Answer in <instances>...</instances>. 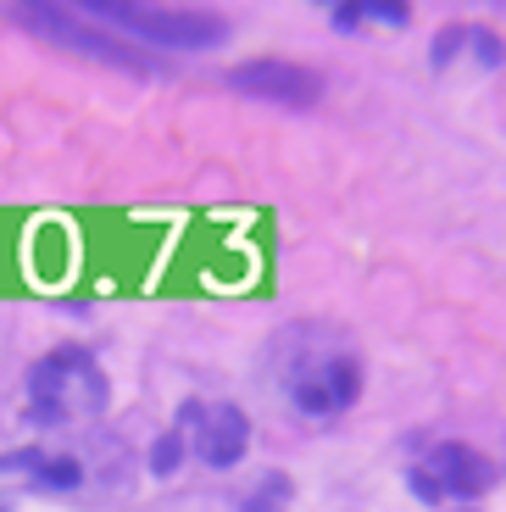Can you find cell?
Listing matches in <instances>:
<instances>
[{
	"instance_id": "cell-1",
	"label": "cell",
	"mask_w": 506,
	"mask_h": 512,
	"mask_svg": "<svg viewBox=\"0 0 506 512\" xmlns=\"http://www.w3.org/2000/svg\"><path fill=\"white\" fill-rule=\"evenodd\" d=\"M23 418L34 429H73V423H95L112 401V384H106V368L89 357L84 346H56L28 368L23 384Z\"/></svg>"
},
{
	"instance_id": "cell-2",
	"label": "cell",
	"mask_w": 506,
	"mask_h": 512,
	"mask_svg": "<svg viewBox=\"0 0 506 512\" xmlns=\"http://www.w3.org/2000/svg\"><path fill=\"white\" fill-rule=\"evenodd\" d=\"M73 12L106 23L112 34L151 45V51H217L228 39V23L212 12L167 6V0H67Z\"/></svg>"
},
{
	"instance_id": "cell-3",
	"label": "cell",
	"mask_w": 506,
	"mask_h": 512,
	"mask_svg": "<svg viewBox=\"0 0 506 512\" xmlns=\"http://www.w3.org/2000/svg\"><path fill=\"white\" fill-rule=\"evenodd\" d=\"M17 6H23V17L39 28V34L56 39V45H67V51L95 56V62L123 67V73H156V62L134 45V39H123V34H112L106 23H95V17L73 12L67 0H17Z\"/></svg>"
},
{
	"instance_id": "cell-4",
	"label": "cell",
	"mask_w": 506,
	"mask_h": 512,
	"mask_svg": "<svg viewBox=\"0 0 506 512\" xmlns=\"http://www.w3.org/2000/svg\"><path fill=\"white\" fill-rule=\"evenodd\" d=\"M362 396V362L351 351H323V357L301 362L290 373V407L312 423H329V418H345Z\"/></svg>"
},
{
	"instance_id": "cell-5",
	"label": "cell",
	"mask_w": 506,
	"mask_h": 512,
	"mask_svg": "<svg viewBox=\"0 0 506 512\" xmlns=\"http://www.w3.org/2000/svg\"><path fill=\"white\" fill-rule=\"evenodd\" d=\"M495 485V468L484 451L462 446V440H445L429 451V462L412 468V490L423 501H479Z\"/></svg>"
},
{
	"instance_id": "cell-6",
	"label": "cell",
	"mask_w": 506,
	"mask_h": 512,
	"mask_svg": "<svg viewBox=\"0 0 506 512\" xmlns=\"http://www.w3.org/2000/svg\"><path fill=\"white\" fill-rule=\"evenodd\" d=\"M228 90L245 95V101H267V106H284V112H306L317 106L323 95V78L301 62H279V56H267V62H240L228 73Z\"/></svg>"
},
{
	"instance_id": "cell-7",
	"label": "cell",
	"mask_w": 506,
	"mask_h": 512,
	"mask_svg": "<svg viewBox=\"0 0 506 512\" xmlns=\"http://www.w3.org/2000/svg\"><path fill=\"white\" fill-rule=\"evenodd\" d=\"M190 435H195V457H201L206 468H217V474H228V468H240L245 451H251V418H245L234 401H223V407L201 412V423H195Z\"/></svg>"
},
{
	"instance_id": "cell-8",
	"label": "cell",
	"mask_w": 506,
	"mask_h": 512,
	"mask_svg": "<svg viewBox=\"0 0 506 512\" xmlns=\"http://www.w3.org/2000/svg\"><path fill=\"white\" fill-rule=\"evenodd\" d=\"M0 474H28L34 490H78L84 485V462L78 457H45L39 446H28V451H6V457H0Z\"/></svg>"
},
{
	"instance_id": "cell-9",
	"label": "cell",
	"mask_w": 506,
	"mask_h": 512,
	"mask_svg": "<svg viewBox=\"0 0 506 512\" xmlns=\"http://www.w3.org/2000/svg\"><path fill=\"white\" fill-rule=\"evenodd\" d=\"M367 17H379V23H406L412 6H406V0H340V6H334V28H340V34L362 28Z\"/></svg>"
},
{
	"instance_id": "cell-10",
	"label": "cell",
	"mask_w": 506,
	"mask_h": 512,
	"mask_svg": "<svg viewBox=\"0 0 506 512\" xmlns=\"http://www.w3.org/2000/svg\"><path fill=\"white\" fill-rule=\"evenodd\" d=\"M184 457H190V429H167V435L151 446V474L173 479L178 468H184Z\"/></svg>"
},
{
	"instance_id": "cell-11",
	"label": "cell",
	"mask_w": 506,
	"mask_h": 512,
	"mask_svg": "<svg viewBox=\"0 0 506 512\" xmlns=\"http://www.w3.org/2000/svg\"><path fill=\"white\" fill-rule=\"evenodd\" d=\"M462 45H468V28H451V34H440V39H434V51H429V56H434V67H451Z\"/></svg>"
},
{
	"instance_id": "cell-12",
	"label": "cell",
	"mask_w": 506,
	"mask_h": 512,
	"mask_svg": "<svg viewBox=\"0 0 506 512\" xmlns=\"http://www.w3.org/2000/svg\"><path fill=\"white\" fill-rule=\"evenodd\" d=\"M473 39V51H479V62H501V39H495V34H468Z\"/></svg>"
}]
</instances>
